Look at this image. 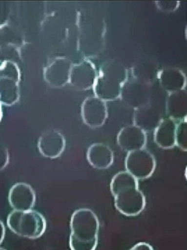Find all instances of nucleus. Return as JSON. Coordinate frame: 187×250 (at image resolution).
Masks as SVG:
<instances>
[{
    "label": "nucleus",
    "instance_id": "obj_1",
    "mask_svg": "<svg viewBox=\"0 0 187 250\" xmlns=\"http://www.w3.org/2000/svg\"><path fill=\"white\" fill-rule=\"evenodd\" d=\"M117 210L126 216L139 215L145 207V197L138 189V180L127 171L119 172L110 183Z\"/></svg>",
    "mask_w": 187,
    "mask_h": 250
},
{
    "label": "nucleus",
    "instance_id": "obj_2",
    "mask_svg": "<svg viewBox=\"0 0 187 250\" xmlns=\"http://www.w3.org/2000/svg\"><path fill=\"white\" fill-rule=\"evenodd\" d=\"M99 221L93 211L81 208L75 211L70 222L71 250H95L98 245Z\"/></svg>",
    "mask_w": 187,
    "mask_h": 250
},
{
    "label": "nucleus",
    "instance_id": "obj_3",
    "mask_svg": "<svg viewBox=\"0 0 187 250\" xmlns=\"http://www.w3.org/2000/svg\"><path fill=\"white\" fill-rule=\"evenodd\" d=\"M127 80L128 71L123 64L116 61L107 62L99 71L93 87L94 94L104 102L116 100Z\"/></svg>",
    "mask_w": 187,
    "mask_h": 250
},
{
    "label": "nucleus",
    "instance_id": "obj_4",
    "mask_svg": "<svg viewBox=\"0 0 187 250\" xmlns=\"http://www.w3.org/2000/svg\"><path fill=\"white\" fill-rule=\"evenodd\" d=\"M6 223L13 233L29 239L40 238L46 229L45 217L36 210H14L8 215Z\"/></svg>",
    "mask_w": 187,
    "mask_h": 250
},
{
    "label": "nucleus",
    "instance_id": "obj_5",
    "mask_svg": "<svg viewBox=\"0 0 187 250\" xmlns=\"http://www.w3.org/2000/svg\"><path fill=\"white\" fill-rule=\"evenodd\" d=\"M21 72L14 62L6 60L0 64V104H15L20 98Z\"/></svg>",
    "mask_w": 187,
    "mask_h": 250
},
{
    "label": "nucleus",
    "instance_id": "obj_6",
    "mask_svg": "<svg viewBox=\"0 0 187 250\" xmlns=\"http://www.w3.org/2000/svg\"><path fill=\"white\" fill-rule=\"evenodd\" d=\"M126 171L136 179L143 180L152 176L156 168L154 156L146 149L128 152L125 159Z\"/></svg>",
    "mask_w": 187,
    "mask_h": 250
},
{
    "label": "nucleus",
    "instance_id": "obj_7",
    "mask_svg": "<svg viewBox=\"0 0 187 250\" xmlns=\"http://www.w3.org/2000/svg\"><path fill=\"white\" fill-rule=\"evenodd\" d=\"M150 83L133 79L127 80L122 87L120 98L124 103L131 108H140L150 103L152 97Z\"/></svg>",
    "mask_w": 187,
    "mask_h": 250
},
{
    "label": "nucleus",
    "instance_id": "obj_8",
    "mask_svg": "<svg viewBox=\"0 0 187 250\" xmlns=\"http://www.w3.org/2000/svg\"><path fill=\"white\" fill-rule=\"evenodd\" d=\"M81 116L84 124L89 127H101L108 118L106 103L96 96L87 97L81 106Z\"/></svg>",
    "mask_w": 187,
    "mask_h": 250
},
{
    "label": "nucleus",
    "instance_id": "obj_9",
    "mask_svg": "<svg viewBox=\"0 0 187 250\" xmlns=\"http://www.w3.org/2000/svg\"><path fill=\"white\" fill-rule=\"evenodd\" d=\"M98 73L89 60H83L73 64L70 73L69 83L76 90H87L93 88Z\"/></svg>",
    "mask_w": 187,
    "mask_h": 250
},
{
    "label": "nucleus",
    "instance_id": "obj_10",
    "mask_svg": "<svg viewBox=\"0 0 187 250\" xmlns=\"http://www.w3.org/2000/svg\"><path fill=\"white\" fill-rule=\"evenodd\" d=\"M72 63L63 57L56 58L48 63L43 71L45 81L53 87H62L69 83Z\"/></svg>",
    "mask_w": 187,
    "mask_h": 250
},
{
    "label": "nucleus",
    "instance_id": "obj_11",
    "mask_svg": "<svg viewBox=\"0 0 187 250\" xmlns=\"http://www.w3.org/2000/svg\"><path fill=\"white\" fill-rule=\"evenodd\" d=\"M9 203L14 210H32L36 202L33 188L25 183H18L11 188L9 192Z\"/></svg>",
    "mask_w": 187,
    "mask_h": 250
},
{
    "label": "nucleus",
    "instance_id": "obj_12",
    "mask_svg": "<svg viewBox=\"0 0 187 250\" xmlns=\"http://www.w3.org/2000/svg\"><path fill=\"white\" fill-rule=\"evenodd\" d=\"M117 142L122 150L131 152L145 148L147 136L145 131L136 125H127L122 128L118 133Z\"/></svg>",
    "mask_w": 187,
    "mask_h": 250
},
{
    "label": "nucleus",
    "instance_id": "obj_13",
    "mask_svg": "<svg viewBox=\"0 0 187 250\" xmlns=\"http://www.w3.org/2000/svg\"><path fill=\"white\" fill-rule=\"evenodd\" d=\"M66 146L64 136L60 131L50 129L42 134L38 141V148L43 157L55 159L62 154Z\"/></svg>",
    "mask_w": 187,
    "mask_h": 250
},
{
    "label": "nucleus",
    "instance_id": "obj_14",
    "mask_svg": "<svg viewBox=\"0 0 187 250\" xmlns=\"http://www.w3.org/2000/svg\"><path fill=\"white\" fill-rule=\"evenodd\" d=\"M162 120L160 110L151 103L136 108L133 113V125L145 132L155 130Z\"/></svg>",
    "mask_w": 187,
    "mask_h": 250
},
{
    "label": "nucleus",
    "instance_id": "obj_15",
    "mask_svg": "<svg viewBox=\"0 0 187 250\" xmlns=\"http://www.w3.org/2000/svg\"><path fill=\"white\" fill-rule=\"evenodd\" d=\"M159 83L164 90L169 94L185 90L187 79L183 71L177 68L167 67L158 74Z\"/></svg>",
    "mask_w": 187,
    "mask_h": 250
},
{
    "label": "nucleus",
    "instance_id": "obj_16",
    "mask_svg": "<svg viewBox=\"0 0 187 250\" xmlns=\"http://www.w3.org/2000/svg\"><path fill=\"white\" fill-rule=\"evenodd\" d=\"M87 160L94 168L107 169L113 165V152L106 144H94L87 150Z\"/></svg>",
    "mask_w": 187,
    "mask_h": 250
},
{
    "label": "nucleus",
    "instance_id": "obj_17",
    "mask_svg": "<svg viewBox=\"0 0 187 250\" xmlns=\"http://www.w3.org/2000/svg\"><path fill=\"white\" fill-rule=\"evenodd\" d=\"M176 121L169 118L163 120L154 130V142L162 148H172L176 146Z\"/></svg>",
    "mask_w": 187,
    "mask_h": 250
},
{
    "label": "nucleus",
    "instance_id": "obj_18",
    "mask_svg": "<svg viewBox=\"0 0 187 250\" xmlns=\"http://www.w3.org/2000/svg\"><path fill=\"white\" fill-rule=\"evenodd\" d=\"M166 112L169 118L183 121L187 117V91L182 90L169 94L166 100Z\"/></svg>",
    "mask_w": 187,
    "mask_h": 250
},
{
    "label": "nucleus",
    "instance_id": "obj_19",
    "mask_svg": "<svg viewBox=\"0 0 187 250\" xmlns=\"http://www.w3.org/2000/svg\"><path fill=\"white\" fill-rule=\"evenodd\" d=\"M176 145L181 150L187 151V122L180 121L177 125Z\"/></svg>",
    "mask_w": 187,
    "mask_h": 250
},
{
    "label": "nucleus",
    "instance_id": "obj_20",
    "mask_svg": "<svg viewBox=\"0 0 187 250\" xmlns=\"http://www.w3.org/2000/svg\"><path fill=\"white\" fill-rule=\"evenodd\" d=\"M158 9L164 12H172L178 9L180 6V1L174 0H161L155 1Z\"/></svg>",
    "mask_w": 187,
    "mask_h": 250
},
{
    "label": "nucleus",
    "instance_id": "obj_21",
    "mask_svg": "<svg viewBox=\"0 0 187 250\" xmlns=\"http://www.w3.org/2000/svg\"><path fill=\"white\" fill-rule=\"evenodd\" d=\"M9 162V155L7 149L0 144V170L4 169Z\"/></svg>",
    "mask_w": 187,
    "mask_h": 250
},
{
    "label": "nucleus",
    "instance_id": "obj_22",
    "mask_svg": "<svg viewBox=\"0 0 187 250\" xmlns=\"http://www.w3.org/2000/svg\"><path fill=\"white\" fill-rule=\"evenodd\" d=\"M128 250H154L150 245L146 243H139L135 245L132 248Z\"/></svg>",
    "mask_w": 187,
    "mask_h": 250
},
{
    "label": "nucleus",
    "instance_id": "obj_23",
    "mask_svg": "<svg viewBox=\"0 0 187 250\" xmlns=\"http://www.w3.org/2000/svg\"><path fill=\"white\" fill-rule=\"evenodd\" d=\"M7 32L4 26L0 25V47L6 43L8 40Z\"/></svg>",
    "mask_w": 187,
    "mask_h": 250
},
{
    "label": "nucleus",
    "instance_id": "obj_24",
    "mask_svg": "<svg viewBox=\"0 0 187 250\" xmlns=\"http://www.w3.org/2000/svg\"><path fill=\"white\" fill-rule=\"evenodd\" d=\"M5 237V227L4 224L0 220V245L2 243Z\"/></svg>",
    "mask_w": 187,
    "mask_h": 250
},
{
    "label": "nucleus",
    "instance_id": "obj_25",
    "mask_svg": "<svg viewBox=\"0 0 187 250\" xmlns=\"http://www.w3.org/2000/svg\"><path fill=\"white\" fill-rule=\"evenodd\" d=\"M1 118H2V111H1V104H0V121H1Z\"/></svg>",
    "mask_w": 187,
    "mask_h": 250
},
{
    "label": "nucleus",
    "instance_id": "obj_26",
    "mask_svg": "<svg viewBox=\"0 0 187 250\" xmlns=\"http://www.w3.org/2000/svg\"><path fill=\"white\" fill-rule=\"evenodd\" d=\"M185 177H186V179L187 180V167L186 169H185Z\"/></svg>",
    "mask_w": 187,
    "mask_h": 250
},
{
    "label": "nucleus",
    "instance_id": "obj_27",
    "mask_svg": "<svg viewBox=\"0 0 187 250\" xmlns=\"http://www.w3.org/2000/svg\"><path fill=\"white\" fill-rule=\"evenodd\" d=\"M185 35H186V39H187V27H186V31H185Z\"/></svg>",
    "mask_w": 187,
    "mask_h": 250
},
{
    "label": "nucleus",
    "instance_id": "obj_28",
    "mask_svg": "<svg viewBox=\"0 0 187 250\" xmlns=\"http://www.w3.org/2000/svg\"><path fill=\"white\" fill-rule=\"evenodd\" d=\"M0 250H4V248H0Z\"/></svg>",
    "mask_w": 187,
    "mask_h": 250
},
{
    "label": "nucleus",
    "instance_id": "obj_29",
    "mask_svg": "<svg viewBox=\"0 0 187 250\" xmlns=\"http://www.w3.org/2000/svg\"><path fill=\"white\" fill-rule=\"evenodd\" d=\"M186 120V121L187 122V117L186 120Z\"/></svg>",
    "mask_w": 187,
    "mask_h": 250
}]
</instances>
